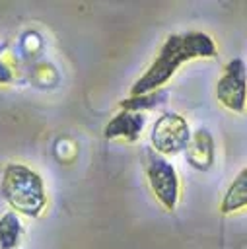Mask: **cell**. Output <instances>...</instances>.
Segmentation results:
<instances>
[{
	"label": "cell",
	"instance_id": "7a4b0ae2",
	"mask_svg": "<svg viewBox=\"0 0 247 249\" xmlns=\"http://www.w3.org/2000/svg\"><path fill=\"white\" fill-rule=\"evenodd\" d=\"M0 191L14 212L29 218H37L47 204V193L41 175L23 163H8L4 167Z\"/></svg>",
	"mask_w": 247,
	"mask_h": 249
},
{
	"label": "cell",
	"instance_id": "3957f363",
	"mask_svg": "<svg viewBox=\"0 0 247 249\" xmlns=\"http://www.w3.org/2000/svg\"><path fill=\"white\" fill-rule=\"evenodd\" d=\"M144 167L154 196L167 212H173L179 202V177L173 163L165 156L146 148Z\"/></svg>",
	"mask_w": 247,
	"mask_h": 249
},
{
	"label": "cell",
	"instance_id": "277c9868",
	"mask_svg": "<svg viewBox=\"0 0 247 249\" xmlns=\"http://www.w3.org/2000/svg\"><path fill=\"white\" fill-rule=\"evenodd\" d=\"M189 138H191V128H189L187 119L173 111L159 115L150 132L152 150L161 156L181 154L185 150Z\"/></svg>",
	"mask_w": 247,
	"mask_h": 249
},
{
	"label": "cell",
	"instance_id": "6da1fadb",
	"mask_svg": "<svg viewBox=\"0 0 247 249\" xmlns=\"http://www.w3.org/2000/svg\"><path fill=\"white\" fill-rule=\"evenodd\" d=\"M216 54H218L216 43L206 33H202V31L173 33L163 41L159 53L156 54V58L148 66V70L132 84L130 95H140V93L159 89L177 72V68L181 64H185L187 60L210 58Z\"/></svg>",
	"mask_w": 247,
	"mask_h": 249
},
{
	"label": "cell",
	"instance_id": "ba28073f",
	"mask_svg": "<svg viewBox=\"0 0 247 249\" xmlns=\"http://www.w3.org/2000/svg\"><path fill=\"white\" fill-rule=\"evenodd\" d=\"M247 206V169H241L237 177L228 187L222 202L220 212L222 214H233L237 210H243Z\"/></svg>",
	"mask_w": 247,
	"mask_h": 249
},
{
	"label": "cell",
	"instance_id": "8992f818",
	"mask_svg": "<svg viewBox=\"0 0 247 249\" xmlns=\"http://www.w3.org/2000/svg\"><path fill=\"white\" fill-rule=\"evenodd\" d=\"M183 152L187 156V161L194 169H198V171L210 169L214 163V138H212V134L206 128H196L191 134Z\"/></svg>",
	"mask_w": 247,
	"mask_h": 249
},
{
	"label": "cell",
	"instance_id": "8fae6325",
	"mask_svg": "<svg viewBox=\"0 0 247 249\" xmlns=\"http://www.w3.org/2000/svg\"><path fill=\"white\" fill-rule=\"evenodd\" d=\"M14 80V76H12V70L0 60V86H6V84H10Z\"/></svg>",
	"mask_w": 247,
	"mask_h": 249
},
{
	"label": "cell",
	"instance_id": "5b68a950",
	"mask_svg": "<svg viewBox=\"0 0 247 249\" xmlns=\"http://www.w3.org/2000/svg\"><path fill=\"white\" fill-rule=\"evenodd\" d=\"M216 97L224 107L235 113L245 111V62L243 58H231L226 64L224 74L216 84Z\"/></svg>",
	"mask_w": 247,
	"mask_h": 249
},
{
	"label": "cell",
	"instance_id": "52a82bcc",
	"mask_svg": "<svg viewBox=\"0 0 247 249\" xmlns=\"http://www.w3.org/2000/svg\"><path fill=\"white\" fill-rule=\"evenodd\" d=\"M144 124H146V117L142 113L121 111L105 124L103 136L105 138H124L128 142H136L144 130Z\"/></svg>",
	"mask_w": 247,
	"mask_h": 249
},
{
	"label": "cell",
	"instance_id": "9c48e42d",
	"mask_svg": "<svg viewBox=\"0 0 247 249\" xmlns=\"http://www.w3.org/2000/svg\"><path fill=\"white\" fill-rule=\"evenodd\" d=\"M167 101V91L163 88L159 89H154V91H148V93H140V95H128L124 97L119 107L121 111H132V113H142V111H150V109H156L159 107L161 103Z\"/></svg>",
	"mask_w": 247,
	"mask_h": 249
},
{
	"label": "cell",
	"instance_id": "30bf717a",
	"mask_svg": "<svg viewBox=\"0 0 247 249\" xmlns=\"http://www.w3.org/2000/svg\"><path fill=\"white\" fill-rule=\"evenodd\" d=\"M23 228L18 212L10 210L0 218V249H16L21 239Z\"/></svg>",
	"mask_w": 247,
	"mask_h": 249
}]
</instances>
